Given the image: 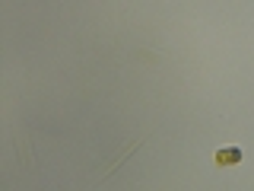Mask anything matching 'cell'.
I'll list each match as a JSON object with an SVG mask.
<instances>
[{"instance_id":"1","label":"cell","mask_w":254,"mask_h":191,"mask_svg":"<svg viewBox=\"0 0 254 191\" xmlns=\"http://www.w3.org/2000/svg\"><path fill=\"white\" fill-rule=\"evenodd\" d=\"M143 143H146V137H137V140H130V143H124V150H121V153H118L115 159H111V163L105 166V169H102V175H99V182H108L111 179V175H115L118 169H121V166L127 163V159H130L133 153H137V150L143 147Z\"/></svg>"},{"instance_id":"2","label":"cell","mask_w":254,"mask_h":191,"mask_svg":"<svg viewBox=\"0 0 254 191\" xmlns=\"http://www.w3.org/2000/svg\"><path fill=\"white\" fill-rule=\"evenodd\" d=\"M16 153H19V166L22 169H29V172H35L38 169V163H35V156H32V140H29V134H16Z\"/></svg>"}]
</instances>
